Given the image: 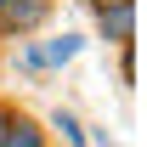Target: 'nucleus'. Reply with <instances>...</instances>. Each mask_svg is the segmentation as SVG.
I'll return each instance as SVG.
<instances>
[{
  "label": "nucleus",
  "mask_w": 147,
  "mask_h": 147,
  "mask_svg": "<svg viewBox=\"0 0 147 147\" xmlns=\"http://www.w3.org/2000/svg\"><path fill=\"white\" fill-rule=\"evenodd\" d=\"M6 6H11V0H0V11H6Z\"/></svg>",
  "instance_id": "8"
},
{
  "label": "nucleus",
  "mask_w": 147,
  "mask_h": 147,
  "mask_svg": "<svg viewBox=\"0 0 147 147\" xmlns=\"http://www.w3.org/2000/svg\"><path fill=\"white\" fill-rule=\"evenodd\" d=\"M91 6H96V11H108V6H125V0H91Z\"/></svg>",
  "instance_id": "6"
},
{
  "label": "nucleus",
  "mask_w": 147,
  "mask_h": 147,
  "mask_svg": "<svg viewBox=\"0 0 147 147\" xmlns=\"http://www.w3.org/2000/svg\"><path fill=\"white\" fill-rule=\"evenodd\" d=\"M0 147H45V130H40L34 119H23V113H11V125H6Z\"/></svg>",
  "instance_id": "3"
},
{
  "label": "nucleus",
  "mask_w": 147,
  "mask_h": 147,
  "mask_svg": "<svg viewBox=\"0 0 147 147\" xmlns=\"http://www.w3.org/2000/svg\"><path fill=\"white\" fill-rule=\"evenodd\" d=\"M96 28H102V40H108V45H130V40H136V0L96 11Z\"/></svg>",
  "instance_id": "1"
},
{
  "label": "nucleus",
  "mask_w": 147,
  "mask_h": 147,
  "mask_svg": "<svg viewBox=\"0 0 147 147\" xmlns=\"http://www.w3.org/2000/svg\"><path fill=\"white\" fill-rule=\"evenodd\" d=\"M51 125L62 130V142H68V147H79V119H74V113H57Z\"/></svg>",
  "instance_id": "5"
},
{
  "label": "nucleus",
  "mask_w": 147,
  "mask_h": 147,
  "mask_svg": "<svg viewBox=\"0 0 147 147\" xmlns=\"http://www.w3.org/2000/svg\"><path fill=\"white\" fill-rule=\"evenodd\" d=\"M45 6H51V0H11V6L0 11V34H28V28H40V23H45Z\"/></svg>",
  "instance_id": "2"
},
{
  "label": "nucleus",
  "mask_w": 147,
  "mask_h": 147,
  "mask_svg": "<svg viewBox=\"0 0 147 147\" xmlns=\"http://www.w3.org/2000/svg\"><path fill=\"white\" fill-rule=\"evenodd\" d=\"M74 51H79V40H74V34H62V40H51V45L40 51V62H68Z\"/></svg>",
  "instance_id": "4"
},
{
  "label": "nucleus",
  "mask_w": 147,
  "mask_h": 147,
  "mask_svg": "<svg viewBox=\"0 0 147 147\" xmlns=\"http://www.w3.org/2000/svg\"><path fill=\"white\" fill-rule=\"evenodd\" d=\"M6 125H11V108H0V136H6Z\"/></svg>",
  "instance_id": "7"
}]
</instances>
